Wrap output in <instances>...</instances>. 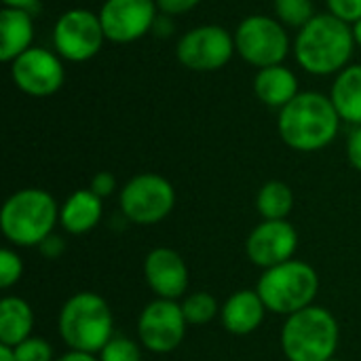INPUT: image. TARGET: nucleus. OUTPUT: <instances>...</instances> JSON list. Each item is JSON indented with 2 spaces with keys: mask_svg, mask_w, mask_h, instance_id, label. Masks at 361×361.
<instances>
[{
  "mask_svg": "<svg viewBox=\"0 0 361 361\" xmlns=\"http://www.w3.org/2000/svg\"><path fill=\"white\" fill-rule=\"evenodd\" d=\"M341 116L330 97L317 91L298 93L279 110L277 129L286 146L298 152H315L330 146L338 133Z\"/></svg>",
  "mask_w": 361,
  "mask_h": 361,
  "instance_id": "nucleus-1",
  "label": "nucleus"
},
{
  "mask_svg": "<svg viewBox=\"0 0 361 361\" xmlns=\"http://www.w3.org/2000/svg\"><path fill=\"white\" fill-rule=\"evenodd\" d=\"M353 47V27L332 13H322L300 27L294 42V55L307 72L326 76L347 68Z\"/></svg>",
  "mask_w": 361,
  "mask_h": 361,
  "instance_id": "nucleus-2",
  "label": "nucleus"
},
{
  "mask_svg": "<svg viewBox=\"0 0 361 361\" xmlns=\"http://www.w3.org/2000/svg\"><path fill=\"white\" fill-rule=\"evenodd\" d=\"M59 222V207L51 192L42 188H23L13 192L0 209V231L17 247H38L53 235Z\"/></svg>",
  "mask_w": 361,
  "mask_h": 361,
  "instance_id": "nucleus-3",
  "label": "nucleus"
},
{
  "mask_svg": "<svg viewBox=\"0 0 361 361\" xmlns=\"http://www.w3.org/2000/svg\"><path fill=\"white\" fill-rule=\"evenodd\" d=\"M57 330L72 351L95 355L114 336V317L99 294L78 292L63 302L57 317Z\"/></svg>",
  "mask_w": 361,
  "mask_h": 361,
  "instance_id": "nucleus-4",
  "label": "nucleus"
},
{
  "mask_svg": "<svg viewBox=\"0 0 361 361\" xmlns=\"http://www.w3.org/2000/svg\"><path fill=\"white\" fill-rule=\"evenodd\" d=\"M338 343V322L324 307L311 305L290 315L281 328V349L288 361H330Z\"/></svg>",
  "mask_w": 361,
  "mask_h": 361,
  "instance_id": "nucleus-5",
  "label": "nucleus"
},
{
  "mask_svg": "<svg viewBox=\"0 0 361 361\" xmlns=\"http://www.w3.org/2000/svg\"><path fill=\"white\" fill-rule=\"evenodd\" d=\"M264 307L275 315H294L313 305L319 292L317 271L302 260H288L267 269L256 286Z\"/></svg>",
  "mask_w": 361,
  "mask_h": 361,
  "instance_id": "nucleus-6",
  "label": "nucleus"
},
{
  "mask_svg": "<svg viewBox=\"0 0 361 361\" xmlns=\"http://www.w3.org/2000/svg\"><path fill=\"white\" fill-rule=\"evenodd\" d=\"M118 203L129 222L150 226L163 222L171 214L176 190L171 182L159 173H140L123 186Z\"/></svg>",
  "mask_w": 361,
  "mask_h": 361,
  "instance_id": "nucleus-7",
  "label": "nucleus"
},
{
  "mask_svg": "<svg viewBox=\"0 0 361 361\" xmlns=\"http://www.w3.org/2000/svg\"><path fill=\"white\" fill-rule=\"evenodd\" d=\"M237 53L258 70L281 66L290 51V36L281 21L267 15L245 17L235 32Z\"/></svg>",
  "mask_w": 361,
  "mask_h": 361,
  "instance_id": "nucleus-8",
  "label": "nucleus"
},
{
  "mask_svg": "<svg viewBox=\"0 0 361 361\" xmlns=\"http://www.w3.org/2000/svg\"><path fill=\"white\" fill-rule=\"evenodd\" d=\"M106 40L99 15L87 8H70L59 15L53 30V44L68 61H87L102 51Z\"/></svg>",
  "mask_w": 361,
  "mask_h": 361,
  "instance_id": "nucleus-9",
  "label": "nucleus"
},
{
  "mask_svg": "<svg viewBox=\"0 0 361 361\" xmlns=\"http://www.w3.org/2000/svg\"><path fill=\"white\" fill-rule=\"evenodd\" d=\"M235 51V36H231L222 25L192 27L176 47L178 61L195 72H214L224 68Z\"/></svg>",
  "mask_w": 361,
  "mask_h": 361,
  "instance_id": "nucleus-10",
  "label": "nucleus"
},
{
  "mask_svg": "<svg viewBox=\"0 0 361 361\" xmlns=\"http://www.w3.org/2000/svg\"><path fill=\"white\" fill-rule=\"evenodd\" d=\"M186 317L178 300L157 298L144 307L137 319V338L140 345L152 353H171L176 351L186 336Z\"/></svg>",
  "mask_w": 361,
  "mask_h": 361,
  "instance_id": "nucleus-11",
  "label": "nucleus"
},
{
  "mask_svg": "<svg viewBox=\"0 0 361 361\" xmlns=\"http://www.w3.org/2000/svg\"><path fill=\"white\" fill-rule=\"evenodd\" d=\"M11 78L19 91L32 97H49L57 93L66 80L59 57L47 49L32 47L11 61Z\"/></svg>",
  "mask_w": 361,
  "mask_h": 361,
  "instance_id": "nucleus-12",
  "label": "nucleus"
},
{
  "mask_svg": "<svg viewBox=\"0 0 361 361\" xmlns=\"http://www.w3.org/2000/svg\"><path fill=\"white\" fill-rule=\"evenodd\" d=\"M157 0H106L99 11L104 34L112 42H133L157 23Z\"/></svg>",
  "mask_w": 361,
  "mask_h": 361,
  "instance_id": "nucleus-13",
  "label": "nucleus"
},
{
  "mask_svg": "<svg viewBox=\"0 0 361 361\" xmlns=\"http://www.w3.org/2000/svg\"><path fill=\"white\" fill-rule=\"evenodd\" d=\"M298 233L288 220H262L245 241V254L252 264L273 269L294 258Z\"/></svg>",
  "mask_w": 361,
  "mask_h": 361,
  "instance_id": "nucleus-14",
  "label": "nucleus"
},
{
  "mask_svg": "<svg viewBox=\"0 0 361 361\" xmlns=\"http://www.w3.org/2000/svg\"><path fill=\"white\" fill-rule=\"evenodd\" d=\"M144 279L157 298L178 300L188 288V267L171 247H154L144 260Z\"/></svg>",
  "mask_w": 361,
  "mask_h": 361,
  "instance_id": "nucleus-15",
  "label": "nucleus"
},
{
  "mask_svg": "<svg viewBox=\"0 0 361 361\" xmlns=\"http://www.w3.org/2000/svg\"><path fill=\"white\" fill-rule=\"evenodd\" d=\"M267 311L269 309L264 307V302L256 290H239V292L231 294L226 298V302L222 305L220 319L228 334L247 336L260 328Z\"/></svg>",
  "mask_w": 361,
  "mask_h": 361,
  "instance_id": "nucleus-16",
  "label": "nucleus"
},
{
  "mask_svg": "<svg viewBox=\"0 0 361 361\" xmlns=\"http://www.w3.org/2000/svg\"><path fill=\"white\" fill-rule=\"evenodd\" d=\"M34 19L32 13L19 8L0 11V59L15 61L21 53L32 49Z\"/></svg>",
  "mask_w": 361,
  "mask_h": 361,
  "instance_id": "nucleus-17",
  "label": "nucleus"
},
{
  "mask_svg": "<svg viewBox=\"0 0 361 361\" xmlns=\"http://www.w3.org/2000/svg\"><path fill=\"white\" fill-rule=\"evenodd\" d=\"M102 201L91 188L72 192L59 207V224L70 235H85L93 231L102 220Z\"/></svg>",
  "mask_w": 361,
  "mask_h": 361,
  "instance_id": "nucleus-18",
  "label": "nucleus"
},
{
  "mask_svg": "<svg viewBox=\"0 0 361 361\" xmlns=\"http://www.w3.org/2000/svg\"><path fill=\"white\" fill-rule=\"evenodd\" d=\"M254 93L264 106L281 110L298 95V80L286 66L262 68L254 78Z\"/></svg>",
  "mask_w": 361,
  "mask_h": 361,
  "instance_id": "nucleus-19",
  "label": "nucleus"
},
{
  "mask_svg": "<svg viewBox=\"0 0 361 361\" xmlns=\"http://www.w3.org/2000/svg\"><path fill=\"white\" fill-rule=\"evenodd\" d=\"M330 99L341 116V121H347L355 127L361 125V63L347 66L338 72Z\"/></svg>",
  "mask_w": 361,
  "mask_h": 361,
  "instance_id": "nucleus-20",
  "label": "nucleus"
},
{
  "mask_svg": "<svg viewBox=\"0 0 361 361\" xmlns=\"http://www.w3.org/2000/svg\"><path fill=\"white\" fill-rule=\"evenodd\" d=\"M34 311L19 296H6L0 300V345L17 347L32 336Z\"/></svg>",
  "mask_w": 361,
  "mask_h": 361,
  "instance_id": "nucleus-21",
  "label": "nucleus"
},
{
  "mask_svg": "<svg viewBox=\"0 0 361 361\" xmlns=\"http://www.w3.org/2000/svg\"><path fill=\"white\" fill-rule=\"evenodd\" d=\"M256 207L262 220H288L294 207V192L286 182L271 180L258 190Z\"/></svg>",
  "mask_w": 361,
  "mask_h": 361,
  "instance_id": "nucleus-22",
  "label": "nucleus"
},
{
  "mask_svg": "<svg viewBox=\"0 0 361 361\" xmlns=\"http://www.w3.org/2000/svg\"><path fill=\"white\" fill-rule=\"evenodd\" d=\"M180 307H182V313L190 326L209 324L220 313L218 300L209 292H195V294L186 296Z\"/></svg>",
  "mask_w": 361,
  "mask_h": 361,
  "instance_id": "nucleus-23",
  "label": "nucleus"
},
{
  "mask_svg": "<svg viewBox=\"0 0 361 361\" xmlns=\"http://www.w3.org/2000/svg\"><path fill=\"white\" fill-rule=\"evenodd\" d=\"M275 13L283 25L305 27L315 17V6L313 0H275Z\"/></svg>",
  "mask_w": 361,
  "mask_h": 361,
  "instance_id": "nucleus-24",
  "label": "nucleus"
},
{
  "mask_svg": "<svg viewBox=\"0 0 361 361\" xmlns=\"http://www.w3.org/2000/svg\"><path fill=\"white\" fill-rule=\"evenodd\" d=\"M99 361H142L140 347L127 336H112L99 351Z\"/></svg>",
  "mask_w": 361,
  "mask_h": 361,
  "instance_id": "nucleus-25",
  "label": "nucleus"
},
{
  "mask_svg": "<svg viewBox=\"0 0 361 361\" xmlns=\"http://www.w3.org/2000/svg\"><path fill=\"white\" fill-rule=\"evenodd\" d=\"M17 361H55L53 360V347L38 336H30L17 347H13Z\"/></svg>",
  "mask_w": 361,
  "mask_h": 361,
  "instance_id": "nucleus-26",
  "label": "nucleus"
},
{
  "mask_svg": "<svg viewBox=\"0 0 361 361\" xmlns=\"http://www.w3.org/2000/svg\"><path fill=\"white\" fill-rule=\"evenodd\" d=\"M23 275V262L17 252L13 250H2L0 252V288L8 290L13 288Z\"/></svg>",
  "mask_w": 361,
  "mask_h": 361,
  "instance_id": "nucleus-27",
  "label": "nucleus"
},
{
  "mask_svg": "<svg viewBox=\"0 0 361 361\" xmlns=\"http://www.w3.org/2000/svg\"><path fill=\"white\" fill-rule=\"evenodd\" d=\"M328 8L332 15L347 23H355L361 19V0H328Z\"/></svg>",
  "mask_w": 361,
  "mask_h": 361,
  "instance_id": "nucleus-28",
  "label": "nucleus"
},
{
  "mask_svg": "<svg viewBox=\"0 0 361 361\" xmlns=\"http://www.w3.org/2000/svg\"><path fill=\"white\" fill-rule=\"evenodd\" d=\"M91 192H95L99 199H108L116 190V178L110 171H99L91 180Z\"/></svg>",
  "mask_w": 361,
  "mask_h": 361,
  "instance_id": "nucleus-29",
  "label": "nucleus"
},
{
  "mask_svg": "<svg viewBox=\"0 0 361 361\" xmlns=\"http://www.w3.org/2000/svg\"><path fill=\"white\" fill-rule=\"evenodd\" d=\"M201 0H157V6L165 15H182L192 11Z\"/></svg>",
  "mask_w": 361,
  "mask_h": 361,
  "instance_id": "nucleus-30",
  "label": "nucleus"
},
{
  "mask_svg": "<svg viewBox=\"0 0 361 361\" xmlns=\"http://www.w3.org/2000/svg\"><path fill=\"white\" fill-rule=\"evenodd\" d=\"M40 254L47 258V260H57L63 252H66V241L57 235H49L40 245H38Z\"/></svg>",
  "mask_w": 361,
  "mask_h": 361,
  "instance_id": "nucleus-31",
  "label": "nucleus"
},
{
  "mask_svg": "<svg viewBox=\"0 0 361 361\" xmlns=\"http://www.w3.org/2000/svg\"><path fill=\"white\" fill-rule=\"evenodd\" d=\"M347 159H349L351 167L361 171V125L351 131V135L347 140Z\"/></svg>",
  "mask_w": 361,
  "mask_h": 361,
  "instance_id": "nucleus-32",
  "label": "nucleus"
},
{
  "mask_svg": "<svg viewBox=\"0 0 361 361\" xmlns=\"http://www.w3.org/2000/svg\"><path fill=\"white\" fill-rule=\"evenodd\" d=\"M4 8H19V11H27V13H36L38 11V0H2Z\"/></svg>",
  "mask_w": 361,
  "mask_h": 361,
  "instance_id": "nucleus-33",
  "label": "nucleus"
},
{
  "mask_svg": "<svg viewBox=\"0 0 361 361\" xmlns=\"http://www.w3.org/2000/svg\"><path fill=\"white\" fill-rule=\"evenodd\" d=\"M55 361H99V357H95L93 353H82V351H68L61 357H57Z\"/></svg>",
  "mask_w": 361,
  "mask_h": 361,
  "instance_id": "nucleus-34",
  "label": "nucleus"
},
{
  "mask_svg": "<svg viewBox=\"0 0 361 361\" xmlns=\"http://www.w3.org/2000/svg\"><path fill=\"white\" fill-rule=\"evenodd\" d=\"M0 361H17L15 360V351H13V347L0 345Z\"/></svg>",
  "mask_w": 361,
  "mask_h": 361,
  "instance_id": "nucleus-35",
  "label": "nucleus"
},
{
  "mask_svg": "<svg viewBox=\"0 0 361 361\" xmlns=\"http://www.w3.org/2000/svg\"><path fill=\"white\" fill-rule=\"evenodd\" d=\"M353 38H355V44L361 47V19L353 23Z\"/></svg>",
  "mask_w": 361,
  "mask_h": 361,
  "instance_id": "nucleus-36",
  "label": "nucleus"
},
{
  "mask_svg": "<svg viewBox=\"0 0 361 361\" xmlns=\"http://www.w3.org/2000/svg\"><path fill=\"white\" fill-rule=\"evenodd\" d=\"M330 361H341V360H336V357H332V360H330Z\"/></svg>",
  "mask_w": 361,
  "mask_h": 361,
  "instance_id": "nucleus-37",
  "label": "nucleus"
}]
</instances>
